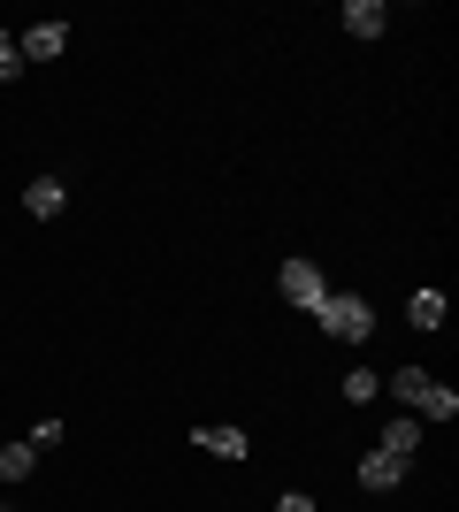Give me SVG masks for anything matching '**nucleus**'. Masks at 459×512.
I'll return each mask as SVG.
<instances>
[{
  "label": "nucleus",
  "instance_id": "13",
  "mask_svg": "<svg viewBox=\"0 0 459 512\" xmlns=\"http://www.w3.org/2000/svg\"><path fill=\"white\" fill-rule=\"evenodd\" d=\"M16 77H23V54H16V39L0 31V85H16Z\"/></svg>",
  "mask_w": 459,
  "mask_h": 512
},
{
  "label": "nucleus",
  "instance_id": "6",
  "mask_svg": "<svg viewBox=\"0 0 459 512\" xmlns=\"http://www.w3.org/2000/svg\"><path fill=\"white\" fill-rule=\"evenodd\" d=\"M62 46H69V23H31V31L16 39V54H23V62H54Z\"/></svg>",
  "mask_w": 459,
  "mask_h": 512
},
{
  "label": "nucleus",
  "instance_id": "15",
  "mask_svg": "<svg viewBox=\"0 0 459 512\" xmlns=\"http://www.w3.org/2000/svg\"><path fill=\"white\" fill-rule=\"evenodd\" d=\"M0 512H8V505H0Z\"/></svg>",
  "mask_w": 459,
  "mask_h": 512
},
{
  "label": "nucleus",
  "instance_id": "9",
  "mask_svg": "<svg viewBox=\"0 0 459 512\" xmlns=\"http://www.w3.org/2000/svg\"><path fill=\"white\" fill-rule=\"evenodd\" d=\"M375 451H391V459H406V467H414V451H421V421H414V413H406V421H391Z\"/></svg>",
  "mask_w": 459,
  "mask_h": 512
},
{
  "label": "nucleus",
  "instance_id": "14",
  "mask_svg": "<svg viewBox=\"0 0 459 512\" xmlns=\"http://www.w3.org/2000/svg\"><path fill=\"white\" fill-rule=\"evenodd\" d=\"M276 512H322V505H314L306 490H284V497H276Z\"/></svg>",
  "mask_w": 459,
  "mask_h": 512
},
{
  "label": "nucleus",
  "instance_id": "1",
  "mask_svg": "<svg viewBox=\"0 0 459 512\" xmlns=\"http://www.w3.org/2000/svg\"><path fill=\"white\" fill-rule=\"evenodd\" d=\"M383 390H391L398 406H414L421 421H452V413H459V390L437 383L429 367H391V383H383Z\"/></svg>",
  "mask_w": 459,
  "mask_h": 512
},
{
  "label": "nucleus",
  "instance_id": "12",
  "mask_svg": "<svg viewBox=\"0 0 459 512\" xmlns=\"http://www.w3.org/2000/svg\"><path fill=\"white\" fill-rule=\"evenodd\" d=\"M345 398H352V406H375V398H383V375H375V367H352V375H345Z\"/></svg>",
  "mask_w": 459,
  "mask_h": 512
},
{
  "label": "nucleus",
  "instance_id": "5",
  "mask_svg": "<svg viewBox=\"0 0 459 512\" xmlns=\"http://www.w3.org/2000/svg\"><path fill=\"white\" fill-rule=\"evenodd\" d=\"M192 444L207 451V459H245V428H230V421H207V428H192Z\"/></svg>",
  "mask_w": 459,
  "mask_h": 512
},
{
  "label": "nucleus",
  "instance_id": "2",
  "mask_svg": "<svg viewBox=\"0 0 459 512\" xmlns=\"http://www.w3.org/2000/svg\"><path fill=\"white\" fill-rule=\"evenodd\" d=\"M314 321H322L337 344H368L375 337V306L360 299V291H329V299L314 306Z\"/></svg>",
  "mask_w": 459,
  "mask_h": 512
},
{
  "label": "nucleus",
  "instance_id": "7",
  "mask_svg": "<svg viewBox=\"0 0 459 512\" xmlns=\"http://www.w3.org/2000/svg\"><path fill=\"white\" fill-rule=\"evenodd\" d=\"M62 176H31V184H23V214H31V222H54V214H62Z\"/></svg>",
  "mask_w": 459,
  "mask_h": 512
},
{
  "label": "nucleus",
  "instance_id": "3",
  "mask_svg": "<svg viewBox=\"0 0 459 512\" xmlns=\"http://www.w3.org/2000/svg\"><path fill=\"white\" fill-rule=\"evenodd\" d=\"M276 291H284L291 306H306V314L329 299V283H322V268H314V260H284V268H276Z\"/></svg>",
  "mask_w": 459,
  "mask_h": 512
},
{
  "label": "nucleus",
  "instance_id": "11",
  "mask_svg": "<svg viewBox=\"0 0 459 512\" xmlns=\"http://www.w3.org/2000/svg\"><path fill=\"white\" fill-rule=\"evenodd\" d=\"M406 321H414V329H444V291H414V299H406Z\"/></svg>",
  "mask_w": 459,
  "mask_h": 512
},
{
  "label": "nucleus",
  "instance_id": "4",
  "mask_svg": "<svg viewBox=\"0 0 459 512\" xmlns=\"http://www.w3.org/2000/svg\"><path fill=\"white\" fill-rule=\"evenodd\" d=\"M406 459H391V451H368V459H360V490L368 497H383V490H398V482H406Z\"/></svg>",
  "mask_w": 459,
  "mask_h": 512
},
{
  "label": "nucleus",
  "instance_id": "10",
  "mask_svg": "<svg viewBox=\"0 0 459 512\" xmlns=\"http://www.w3.org/2000/svg\"><path fill=\"white\" fill-rule=\"evenodd\" d=\"M39 467V444L23 436V444H0V482H23V474Z\"/></svg>",
  "mask_w": 459,
  "mask_h": 512
},
{
  "label": "nucleus",
  "instance_id": "8",
  "mask_svg": "<svg viewBox=\"0 0 459 512\" xmlns=\"http://www.w3.org/2000/svg\"><path fill=\"white\" fill-rule=\"evenodd\" d=\"M345 31L352 39H383V31H391V8H383V0H345Z\"/></svg>",
  "mask_w": 459,
  "mask_h": 512
}]
</instances>
